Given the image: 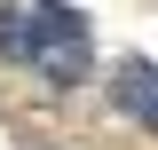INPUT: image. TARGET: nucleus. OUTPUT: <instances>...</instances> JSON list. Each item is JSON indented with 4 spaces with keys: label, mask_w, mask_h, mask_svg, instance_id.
<instances>
[{
    "label": "nucleus",
    "mask_w": 158,
    "mask_h": 150,
    "mask_svg": "<svg viewBox=\"0 0 158 150\" xmlns=\"http://www.w3.org/2000/svg\"><path fill=\"white\" fill-rule=\"evenodd\" d=\"M24 16H32L24 63H32L40 79H56V87H79V79H87V24H79L63 0H32Z\"/></svg>",
    "instance_id": "f257e3e1"
},
{
    "label": "nucleus",
    "mask_w": 158,
    "mask_h": 150,
    "mask_svg": "<svg viewBox=\"0 0 158 150\" xmlns=\"http://www.w3.org/2000/svg\"><path fill=\"white\" fill-rule=\"evenodd\" d=\"M111 95H118V111L135 119V127H150V134H158V63H150V56H127V63H118Z\"/></svg>",
    "instance_id": "f03ea898"
}]
</instances>
